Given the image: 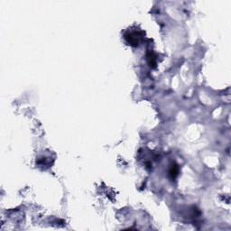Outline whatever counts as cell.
<instances>
[{
    "label": "cell",
    "mask_w": 231,
    "mask_h": 231,
    "mask_svg": "<svg viewBox=\"0 0 231 231\" xmlns=\"http://www.w3.org/2000/svg\"><path fill=\"white\" fill-rule=\"evenodd\" d=\"M126 38H128V42H130V44H134V43H138L139 42V34L136 33H130L126 36Z\"/></svg>",
    "instance_id": "cell-1"
}]
</instances>
